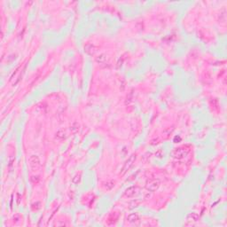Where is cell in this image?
<instances>
[{
  "label": "cell",
  "instance_id": "1",
  "mask_svg": "<svg viewBox=\"0 0 227 227\" xmlns=\"http://www.w3.org/2000/svg\"><path fill=\"white\" fill-rule=\"evenodd\" d=\"M189 154V150L185 148V147H180V148H177L174 151H172L171 155L174 158L176 159H183L187 155Z\"/></svg>",
  "mask_w": 227,
  "mask_h": 227
},
{
  "label": "cell",
  "instance_id": "2",
  "mask_svg": "<svg viewBox=\"0 0 227 227\" xmlns=\"http://www.w3.org/2000/svg\"><path fill=\"white\" fill-rule=\"evenodd\" d=\"M135 160H136V155H132L128 159L127 161H126V163H124V166L122 169V171H121L122 175H124L133 166V163H135Z\"/></svg>",
  "mask_w": 227,
  "mask_h": 227
},
{
  "label": "cell",
  "instance_id": "3",
  "mask_svg": "<svg viewBox=\"0 0 227 227\" xmlns=\"http://www.w3.org/2000/svg\"><path fill=\"white\" fill-rule=\"evenodd\" d=\"M28 163H29V166L30 168L33 170H36L40 168L41 166V163H40V160L39 158L36 156V155H32L30 156L29 160H28Z\"/></svg>",
  "mask_w": 227,
  "mask_h": 227
},
{
  "label": "cell",
  "instance_id": "4",
  "mask_svg": "<svg viewBox=\"0 0 227 227\" xmlns=\"http://www.w3.org/2000/svg\"><path fill=\"white\" fill-rule=\"evenodd\" d=\"M199 219V216L198 214L192 212V213H189L187 216H186V218H185V225H191L192 224H194L195 222H197Z\"/></svg>",
  "mask_w": 227,
  "mask_h": 227
},
{
  "label": "cell",
  "instance_id": "5",
  "mask_svg": "<svg viewBox=\"0 0 227 227\" xmlns=\"http://www.w3.org/2000/svg\"><path fill=\"white\" fill-rule=\"evenodd\" d=\"M137 192H138V187H137V186H131V187H129L127 190L125 191L124 195H125L126 197L130 198V197L135 196L137 193Z\"/></svg>",
  "mask_w": 227,
  "mask_h": 227
},
{
  "label": "cell",
  "instance_id": "6",
  "mask_svg": "<svg viewBox=\"0 0 227 227\" xmlns=\"http://www.w3.org/2000/svg\"><path fill=\"white\" fill-rule=\"evenodd\" d=\"M160 186V182L159 180H152L150 181L147 185H146V188L150 191H155L156 189H158V187Z\"/></svg>",
  "mask_w": 227,
  "mask_h": 227
},
{
  "label": "cell",
  "instance_id": "7",
  "mask_svg": "<svg viewBox=\"0 0 227 227\" xmlns=\"http://www.w3.org/2000/svg\"><path fill=\"white\" fill-rule=\"evenodd\" d=\"M127 220L128 222H130V223H131V224L136 223V222H137V221L139 220V216H138L137 213H132V214H130V215L128 216Z\"/></svg>",
  "mask_w": 227,
  "mask_h": 227
},
{
  "label": "cell",
  "instance_id": "8",
  "mask_svg": "<svg viewBox=\"0 0 227 227\" xmlns=\"http://www.w3.org/2000/svg\"><path fill=\"white\" fill-rule=\"evenodd\" d=\"M88 46L90 47V49H87V48H84V51L87 53H89V54H93L95 52H96V50H95V47L94 46H92V45H88Z\"/></svg>",
  "mask_w": 227,
  "mask_h": 227
},
{
  "label": "cell",
  "instance_id": "9",
  "mask_svg": "<svg viewBox=\"0 0 227 227\" xmlns=\"http://www.w3.org/2000/svg\"><path fill=\"white\" fill-rule=\"evenodd\" d=\"M105 60H106V57L104 55H100V56H99V58H97V61L100 63H103Z\"/></svg>",
  "mask_w": 227,
  "mask_h": 227
}]
</instances>
